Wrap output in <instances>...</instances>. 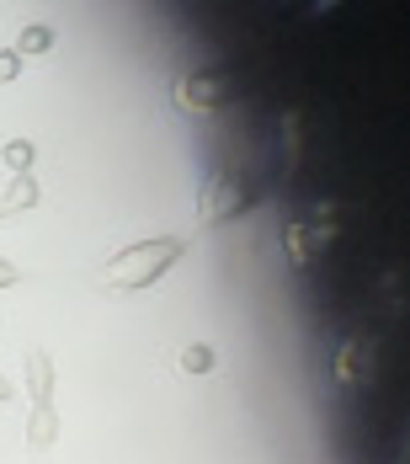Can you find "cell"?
Returning <instances> with one entry per match:
<instances>
[{
  "instance_id": "obj_1",
  "label": "cell",
  "mask_w": 410,
  "mask_h": 464,
  "mask_svg": "<svg viewBox=\"0 0 410 464\" xmlns=\"http://www.w3.org/2000/svg\"><path fill=\"white\" fill-rule=\"evenodd\" d=\"M186 251L182 235H160V240H138L129 251H118L112 262H107V288H149V283L160 278L166 267H176Z\"/></svg>"
},
{
  "instance_id": "obj_2",
  "label": "cell",
  "mask_w": 410,
  "mask_h": 464,
  "mask_svg": "<svg viewBox=\"0 0 410 464\" xmlns=\"http://www.w3.org/2000/svg\"><path fill=\"white\" fill-rule=\"evenodd\" d=\"M245 208H256V182H245L240 171H208L197 187V219L203 225H224L240 219Z\"/></svg>"
},
{
  "instance_id": "obj_3",
  "label": "cell",
  "mask_w": 410,
  "mask_h": 464,
  "mask_svg": "<svg viewBox=\"0 0 410 464\" xmlns=\"http://www.w3.org/2000/svg\"><path fill=\"white\" fill-rule=\"evenodd\" d=\"M229 75L224 70H197V75H186L182 86H176V107L186 112H214V107H224L229 102Z\"/></svg>"
},
{
  "instance_id": "obj_4",
  "label": "cell",
  "mask_w": 410,
  "mask_h": 464,
  "mask_svg": "<svg viewBox=\"0 0 410 464\" xmlns=\"http://www.w3.org/2000/svg\"><path fill=\"white\" fill-rule=\"evenodd\" d=\"M282 235H288V256H293V267H310L319 251H330V246H336V219H330V214H325L319 225H304V219H293V225H288Z\"/></svg>"
},
{
  "instance_id": "obj_5",
  "label": "cell",
  "mask_w": 410,
  "mask_h": 464,
  "mask_svg": "<svg viewBox=\"0 0 410 464\" xmlns=\"http://www.w3.org/2000/svg\"><path fill=\"white\" fill-rule=\"evenodd\" d=\"M336 379H341V384H373V379H378L373 342H367V336H347V342L336 347Z\"/></svg>"
},
{
  "instance_id": "obj_6",
  "label": "cell",
  "mask_w": 410,
  "mask_h": 464,
  "mask_svg": "<svg viewBox=\"0 0 410 464\" xmlns=\"http://www.w3.org/2000/svg\"><path fill=\"white\" fill-rule=\"evenodd\" d=\"M27 390H33V401L38 406H53L48 395H53V363H48V353H27Z\"/></svg>"
},
{
  "instance_id": "obj_7",
  "label": "cell",
  "mask_w": 410,
  "mask_h": 464,
  "mask_svg": "<svg viewBox=\"0 0 410 464\" xmlns=\"http://www.w3.org/2000/svg\"><path fill=\"white\" fill-rule=\"evenodd\" d=\"M59 438V417H53V406H33V427H27V443L33 449H48Z\"/></svg>"
},
{
  "instance_id": "obj_8",
  "label": "cell",
  "mask_w": 410,
  "mask_h": 464,
  "mask_svg": "<svg viewBox=\"0 0 410 464\" xmlns=\"http://www.w3.org/2000/svg\"><path fill=\"white\" fill-rule=\"evenodd\" d=\"M48 48H53V27L33 22V27H22V38H16V48H11V53L22 59V53H48Z\"/></svg>"
},
{
  "instance_id": "obj_9",
  "label": "cell",
  "mask_w": 410,
  "mask_h": 464,
  "mask_svg": "<svg viewBox=\"0 0 410 464\" xmlns=\"http://www.w3.org/2000/svg\"><path fill=\"white\" fill-rule=\"evenodd\" d=\"M182 369L186 373H214V353H208L203 342H186L182 347Z\"/></svg>"
},
{
  "instance_id": "obj_10",
  "label": "cell",
  "mask_w": 410,
  "mask_h": 464,
  "mask_svg": "<svg viewBox=\"0 0 410 464\" xmlns=\"http://www.w3.org/2000/svg\"><path fill=\"white\" fill-rule=\"evenodd\" d=\"M5 166H11L16 177H27V166H33V144H27V140L5 144Z\"/></svg>"
},
{
  "instance_id": "obj_11",
  "label": "cell",
  "mask_w": 410,
  "mask_h": 464,
  "mask_svg": "<svg viewBox=\"0 0 410 464\" xmlns=\"http://www.w3.org/2000/svg\"><path fill=\"white\" fill-rule=\"evenodd\" d=\"M16 70H22V59L5 48V53H0V86H5V81H16Z\"/></svg>"
},
{
  "instance_id": "obj_12",
  "label": "cell",
  "mask_w": 410,
  "mask_h": 464,
  "mask_svg": "<svg viewBox=\"0 0 410 464\" xmlns=\"http://www.w3.org/2000/svg\"><path fill=\"white\" fill-rule=\"evenodd\" d=\"M11 283H16V267H11V262H0V294H5Z\"/></svg>"
},
{
  "instance_id": "obj_13",
  "label": "cell",
  "mask_w": 410,
  "mask_h": 464,
  "mask_svg": "<svg viewBox=\"0 0 410 464\" xmlns=\"http://www.w3.org/2000/svg\"><path fill=\"white\" fill-rule=\"evenodd\" d=\"M11 395H16V390H11V384H5V379H0V401H11Z\"/></svg>"
}]
</instances>
